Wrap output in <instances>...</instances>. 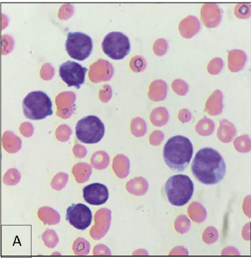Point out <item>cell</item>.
Listing matches in <instances>:
<instances>
[{
  "mask_svg": "<svg viewBox=\"0 0 251 258\" xmlns=\"http://www.w3.org/2000/svg\"><path fill=\"white\" fill-rule=\"evenodd\" d=\"M191 172L200 183L214 185L223 179L226 165L223 157L217 150L204 147L196 152L192 161Z\"/></svg>",
  "mask_w": 251,
  "mask_h": 258,
  "instance_id": "cell-1",
  "label": "cell"
},
{
  "mask_svg": "<svg viewBox=\"0 0 251 258\" xmlns=\"http://www.w3.org/2000/svg\"><path fill=\"white\" fill-rule=\"evenodd\" d=\"M193 154V145L189 138L177 135L166 142L163 157L167 166L175 172H182L189 165Z\"/></svg>",
  "mask_w": 251,
  "mask_h": 258,
  "instance_id": "cell-2",
  "label": "cell"
},
{
  "mask_svg": "<svg viewBox=\"0 0 251 258\" xmlns=\"http://www.w3.org/2000/svg\"><path fill=\"white\" fill-rule=\"evenodd\" d=\"M164 190L167 198L172 205L182 206L187 204L191 199L194 185L188 175L177 174L168 179Z\"/></svg>",
  "mask_w": 251,
  "mask_h": 258,
  "instance_id": "cell-3",
  "label": "cell"
},
{
  "mask_svg": "<svg viewBox=\"0 0 251 258\" xmlns=\"http://www.w3.org/2000/svg\"><path fill=\"white\" fill-rule=\"evenodd\" d=\"M22 107L25 117L31 120L43 119L53 114L50 98L40 90L29 92L23 100Z\"/></svg>",
  "mask_w": 251,
  "mask_h": 258,
  "instance_id": "cell-4",
  "label": "cell"
},
{
  "mask_svg": "<svg viewBox=\"0 0 251 258\" xmlns=\"http://www.w3.org/2000/svg\"><path fill=\"white\" fill-rule=\"evenodd\" d=\"M75 133L81 143L94 144L99 142L105 133V126L97 116L89 115L83 117L76 123Z\"/></svg>",
  "mask_w": 251,
  "mask_h": 258,
  "instance_id": "cell-5",
  "label": "cell"
},
{
  "mask_svg": "<svg viewBox=\"0 0 251 258\" xmlns=\"http://www.w3.org/2000/svg\"><path fill=\"white\" fill-rule=\"evenodd\" d=\"M93 40L87 34L80 31L69 32L67 34L65 46L69 56L82 61L87 58L93 49Z\"/></svg>",
  "mask_w": 251,
  "mask_h": 258,
  "instance_id": "cell-6",
  "label": "cell"
},
{
  "mask_svg": "<svg viewBox=\"0 0 251 258\" xmlns=\"http://www.w3.org/2000/svg\"><path fill=\"white\" fill-rule=\"evenodd\" d=\"M101 48L104 53L114 60L124 58L130 52L128 37L120 31H111L103 38Z\"/></svg>",
  "mask_w": 251,
  "mask_h": 258,
  "instance_id": "cell-7",
  "label": "cell"
},
{
  "mask_svg": "<svg viewBox=\"0 0 251 258\" xmlns=\"http://www.w3.org/2000/svg\"><path fill=\"white\" fill-rule=\"evenodd\" d=\"M87 68L78 62L67 60L62 63L59 68V76L68 87H80L85 82Z\"/></svg>",
  "mask_w": 251,
  "mask_h": 258,
  "instance_id": "cell-8",
  "label": "cell"
},
{
  "mask_svg": "<svg viewBox=\"0 0 251 258\" xmlns=\"http://www.w3.org/2000/svg\"><path fill=\"white\" fill-rule=\"evenodd\" d=\"M66 219L75 228L83 230L90 226L92 213L86 205L81 203H73L67 209Z\"/></svg>",
  "mask_w": 251,
  "mask_h": 258,
  "instance_id": "cell-9",
  "label": "cell"
},
{
  "mask_svg": "<svg viewBox=\"0 0 251 258\" xmlns=\"http://www.w3.org/2000/svg\"><path fill=\"white\" fill-rule=\"evenodd\" d=\"M83 197L85 201L93 205L105 203L109 198V191L104 184L95 182L84 187Z\"/></svg>",
  "mask_w": 251,
  "mask_h": 258,
  "instance_id": "cell-10",
  "label": "cell"
}]
</instances>
